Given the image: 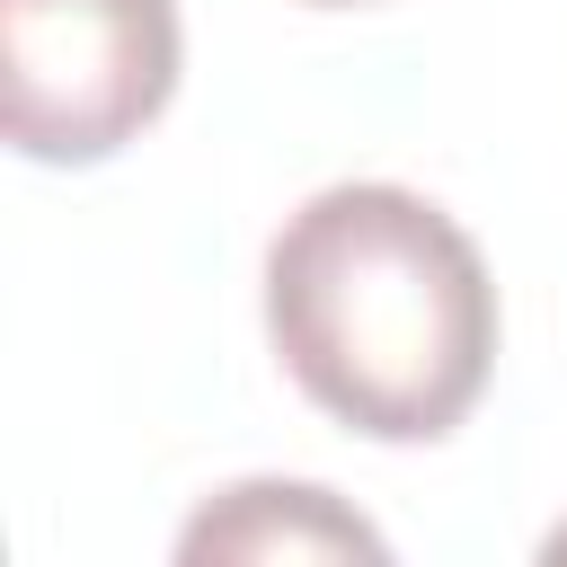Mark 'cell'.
<instances>
[{
  "label": "cell",
  "mask_w": 567,
  "mask_h": 567,
  "mask_svg": "<svg viewBox=\"0 0 567 567\" xmlns=\"http://www.w3.org/2000/svg\"><path fill=\"white\" fill-rule=\"evenodd\" d=\"M266 337L337 425L372 443H443L496 372V284L434 195L346 177L275 230Z\"/></svg>",
  "instance_id": "1"
},
{
  "label": "cell",
  "mask_w": 567,
  "mask_h": 567,
  "mask_svg": "<svg viewBox=\"0 0 567 567\" xmlns=\"http://www.w3.org/2000/svg\"><path fill=\"white\" fill-rule=\"evenodd\" d=\"M177 0H0V124L18 159H115L177 97Z\"/></svg>",
  "instance_id": "2"
},
{
  "label": "cell",
  "mask_w": 567,
  "mask_h": 567,
  "mask_svg": "<svg viewBox=\"0 0 567 567\" xmlns=\"http://www.w3.org/2000/svg\"><path fill=\"white\" fill-rule=\"evenodd\" d=\"M186 558H381V532L310 478H239L186 532Z\"/></svg>",
  "instance_id": "3"
},
{
  "label": "cell",
  "mask_w": 567,
  "mask_h": 567,
  "mask_svg": "<svg viewBox=\"0 0 567 567\" xmlns=\"http://www.w3.org/2000/svg\"><path fill=\"white\" fill-rule=\"evenodd\" d=\"M301 9H363V0H301Z\"/></svg>",
  "instance_id": "4"
}]
</instances>
